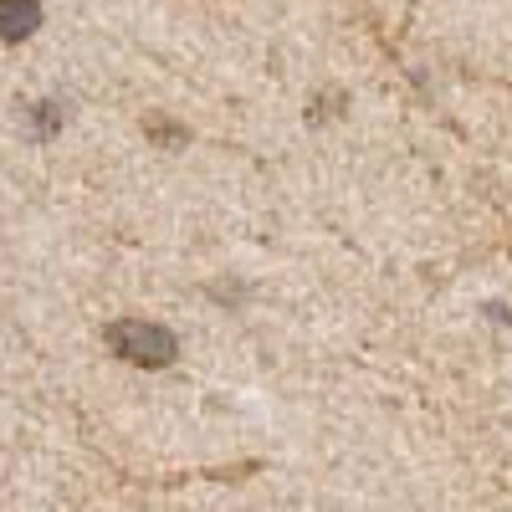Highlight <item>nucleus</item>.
<instances>
[{
	"mask_svg": "<svg viewBox=\"0 0 512 512\" xmlns=\"http://www.w3.org/2000/svg\"><path fill=\"white\" fill-rule=\"evenodd\" d=\"M108 344L128 364H144V369H159V364L175 359V333L159 328V323H113L108 328Z\"/></svg>",
	"mask_w": 512,
	"mask_h": 512,
	"instance_id": "1",
	"label": "nucleus"
},
{
	"mask_svg": "<svg viewBox=\"0 0 512 512\" xmlns=\"http://www.w3.org/2000/svg\"><path fill=\"white\" fill-rule=\"evenodd\" d=\"M36 21H41L36 0H6V41L31 36V31H36Z\"/></svg>",
	"mask_w": 512,
	"mask_h": 512,
	"instance_id": "2",
	"label": "nucleus"
}]
</instances>
